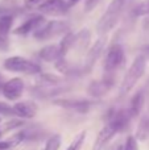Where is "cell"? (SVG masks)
Here are the masks:
<instances>
[{
  "label": "cell",
  "mask_w": 149,
  "mask_h": 150,
  "mask_svg": "<svg viewBox=\"0 0 149 150\" xmlns=\"http://www.w3.org/2000/svg\"><path fill=\"white\" fill-rule=\"evenodd\" d=\"M37 104L32 100H26V101H18L13 105V112L16 116L21 117V119H32L36 116L37 113Z\"/></svg>",
  "instance_id": "8fae6325"
},
{
  "label": "cell",
  "mask_w": 149,
  "mask_h": 150,
  "mask_svg": "<svg viewBox=\"0 0 149 150\" xmlns=\"http://www.w3.org/2000/svg\"><path fill=\"white\" fill-rule=\"evenodd\" d=\"M41 1H42V0H25V1H24V4H25L26 8H33L34 5H38Z\"/></svg>",
  "instance_id": "f1b7e54d"
},
{
  "label": "cell",
  "mask_w": 149,
  "mask_h": 150,
  "mask_svg": "<svg viewBox=\"0 0 149 150\" xmlns=\"http://www.w3.org/2000/svg\"><path fill=\"white\" fill-rule=\"evenodd\" d=\"M0 121H1V120H0ZM1 133H3V132H1V130H0V136H1Z\"/></svg>",
  "instance_id": "d6a6232c"
},
{
  "label": "cell",
  "mask_w": 149,
  "mask_h": 150,
  "mask_svg": "<svg viewBox=\"0 0 149 150\" xmlns=\"http://www.w3.org/2000/svg\"><path fill=\"white\" fill-rule=\"evenodd\" d=\"M120 150H139V144H137V138L133 136H128L124 142V145L120 146Z\"/></svg>",
  "instance_id": "603a6c76"
},
{
  "label": "cell",
  "mask_w": 149,
  "mask_h": 150,
  "mask_svg": "<svg viewBox=\"0 0 149 150\" xmlns=\"http://www.w3.org/2000/svg\"><path fill=\"white\" fill-rule=\"evenodd\" d=\"M77 1H78V0H71V4H75Z\"/></svg>",
  "instance_id": "1f68e13d"
},
{
  "label": "cell",
  "mask_w": 149,
  "mask_h": 150,
  "mask_svg": "<svg viewBox=\"0 0 149 150\" xmlns=\"http://www.w3.org/2000/svg\"><path fill=\"white\" fill-rule=\"evenodd\" d=\"M69 29V24L66 21H49L45 25H41L37 30H34V37L37 40H49L58 34L65 33Z\"/></svg>",
  "instance_id": "277c9868"
},
{
  "label": "cell",
  "mask_w": 149,
  "mask_h": 150,
  "mask_svg": "<svg viewBox=\"0 0 149 150\" xmlns=\"http://www.w3.org/2000/svg\"><path fill=\"white\" fill-rule=\"evenodd\" d=\"M0 45H1V38H0Z\"/></svg>",
  "instance_id": "836d02e7"
},
{
  "label": "cell",
  "mask_w": 149,
  "mask_h": 150,
  "mask_svg": "<svg viewBox=\"0 0 149 150\" xmlns=\"http://www.w3.org/2000/svg\"><path fill=\"white\" fill-rule=\"evenodd\" d=\"M75 41H77V34H74V33H66L65 34V37L62 38V41H61V44H60L61 55H62V58L65 57L66 53L74 46Z\"/></svg>",
  "instance_id": "ac0fdd59"
},
{
  "label": "cell",
  "mask_w": 149,
  "mask_h": 150,
  "mask_svg": "<svg viewBox=\"0 0 149 150\" xmlns=\"http://www.w3.org/2000/svg\"><path fill=\"white\" fill-rule=\"evenodd\" d=\"M86 136H87L86 130H82V132H79L78 134L74 137V140L71 141V144L69 145V148L66 149V150H79V149L82 148V145H83L84 140H86Z\"/></svg>",
  "instance_id": "44dd1931"
},
{
  "label": "cell",
  "mask_w": 149,
  "mask_h": 150,
  "mask_svg": "<svg viewBox=\"0 0 149 150\" xmlns=\"http://www.w3.org/2000/svg\"><path fill=\"white\" fill-rule=\"evenodd\" d=\"M3 84H4V83H3V80H1V76H0V88L3 87Z\"/></svg>",
  "instance_id": "4dcf8cb0"
},
{
  "label": "cell",
  "mask_w": 149,
  "mask_h": 150,
  "mask_svg": "<svg viewBox=\"0 0 149 150\" xmlns=\"http://www.w3.org/2000/svg\"><path fill=\"white\" fill-rule=\"evenodd\" d=\"M136 138L140 141H144V140H148L149 138V116L144 117V119L139 122L137 132H136Z\"/></svg>",
  "instance_id": "d6986e66"
},
{
  "label": "cell",
  "mask_w": 149,
  "mask_h": 150,
  "mask_svg": "<svg viewBox=\"0 0 149 150\" xmlns=\"http://www.w3.org/2000/svg\"><path fill=\"white\" fill-rule=\"evenodd\" d=\"M143 105H144V92L140 91L136 95L132 98L131 100V107H129V112H131L132 116H136V115L140 113Z\"/></svg>",
  "instance_id": "e0dca14e"
},
{
  "label": "cell",
  "mask_w": 149,
  "mask_h": 150,
  "mask_svg": "<svg viewBox=\"0 0 149 150\" xmlns=\"http://www.w3.org/2000/svg\"><path fill=\"white\" fill-rule=\"evenodd\" d=\"M5 70L12 71V73H21V74H38L41 73V67L37 63L32 62V61L26 59L24 57H18V55H13L4 61L3 63Z\"/></svg>",
  "instance_id": "3957f363"
},
{
  "label": "cell",
  "mask_w": 149,
  "mask_h": 150,
  "mask_svg": "<svg viewBox=\"0 0 149 150\" xmlns=\"http://www.w3.org/2000/svg\"><path fill=\"white\" fill-rule=\"evenodd\" d=\"M112 82L110 79H102V80H96V82H92L89 86V93L94 98H100L104 93H107L110 91Z\"/></svg>",
  "instance_id": "5bb4252c"
},
{
  "label": "cell",
  "mask_w": 149,
  "mask_h": 150,
  "mask_svg": "<svg viewBox=\"0 0 149 150\" xmlns=\"http://www.w3.org/2000/svg\"><path fill=\"white\" fill-rule=\"evenodd\" d=\"M131 117H132V115H131V112H129V109H119V111H115L111 113V117H110V120H108V122H110L118 132H120V130L126 129V128L128 127V122H129Z\"/></svg>",
  "instance_id": "7c38bea8"
},
{
  "label": "cell",
  "mask_w": 149,
  "mask_h": 150,
  "mask_svg": "<svg viewBox=\"0 0 149 150\" xmlns=\"http://www.w3.org/2000/svg\"><path fill=\"white\" fill-rule=\"evenodd\" d=\"M53 104L66 109H70V111H74V112L86 113V112L90 111V107L92 105V101L84 100V99H57V100H53Z\"/></svg>",
  "instance_id": "8992f818"
},
{
  "label": "cell",
  "mask_w": 149,
  "mask_h": 150,
  "mask_svg": "<svg viewBox=\"0 0 149 150\" xmlns=\"http://www.w3.org/2000/svg\"><path fill=\"white\" fill-rule=\"evenodd\" d=\"M42 79L46 80V82H49V83H58L60 82V78L54 76V75H49V74L42 75Z\"/></svg>",
  "instance_id": "83f0119b"
},
{
  "label": "cell",
  "mask_w": 149,
  "mask_h": 150,
  "mask_svg": "<svg viewBox=\"0 0 149 150\" xmlns=\"http://www.w3.org/2000/svg\"><path fill=\"white\" fill-rule=\"evenodd\" d=\"M1 92L8 100H17L24 92V82L21 78H12L1 87Z\"/></svg>",
  "instance_id": "52a82bcc"
},
{
  "label": "cell",
  "mask_w": 149,
  "mask_h": 150,
  "mask_svg": "<svg viewBox=\"0 0 149 150\" xmlns=\"http://www.w3.org/2000/svg\"><path fill=\"white\" fill-rule=\"evenodd\" d=\"M126 1L127 0H112V1L110 3L106 13L99 20V23H98V32H99L100 34L108 33V32L116 25Z\"/></svg>",
  "instance_id": "7a4b0ae2"
},
{
  "label": "cell",
  "mask_w": 149,
  "mask_h": 150,
  "mask_svg": "<svg viewBox=\"0 0 149 150\" xmlns=\"http://www.w3.org/2000/svg\"><path fill=\"white\" fill-rule=\"evenodd\" d=\"M40 57H41V59L45 61V62H57L60 58H62L60 45H49V46H45L44 49L40 52Z\"/></svg>",
  "instance_id": "9a60e30c"
},
{
  "label": "cell",
  "mask_w": 149,
  "mask_h": 150,
  "mask_svg": "<svg viewBox=\"0 0 149 150\" xmlns=\"http://www.w3.org/2000/svg\"><path fill=\"white\" fill-rule=\"evenodd\" d=\"M24 124V121H20V120H12V121H8V122H5V125H4V128H3V130H12V129H15V128H18V127H21V125Z\"/></svg>",
  "instance_id": "484cf974"
},
{
  "label": "cell",
  "mask_w": 149,
  "mask_h": 150,
  "mask_svg": "<svg viewBox=\"0 0 149 150\" xmlns=\"http://www.w3.org/2000/svg\"><path fill=\"white\" fill-rule=\"evenodd\" d=\"M145 65H147V59L144 55H139L133 59L132 65L129 66L128 71L124 75V79L120 84V96H124L135 87V84L137 83V80L144 75L145 73Z\"/></svg>",
  "instance_id": "6da1fadb"
},
{
  "label": "cell",
  "mask_w": 149,
  "mask_h": 150,
  "mask_svg": "<svg viewBox=\"0 0 149 150\" xmlns=\"http://www.w3.org/2000/svg\"><path fill=\"white\" fill-rule=\"evenodd\" d=\"M61 146V136L60 134H53L45 144L44 150H58Z\"/></svg>",
  "instance_id": "7402d4cb"
},
{
  "label": "cell",
  "mask_w": 149,
  "mask_h": 150,
  "mask_svg": "<svg viewBox=\"0 0 149 150\" xmlns=\"http://www.w3.org/2000/svg\"><path fill=\"white\" fill-rule=\"evenodd\" d=\"M0 115H3V116H11V115H15V112H13V107L8 105L7 103L0 101Z\"/></svg>",
  "instance_id": "d4e9b609"
},
{
  "label": "cell",
  "mask_w": 149,
  "mask_h": 150,
  "mask_svg": "<svg viewBox=\"0 0 149 150\" xmlns=\"http://www.w3.org/2000/svg\"><path fill=\"white\" fill-rule=\"evenodd\" d=\"M67 8L69 5L63 0H46L38 5V11L45 15H63Z\"/></svg>",
  "instance_id": "9c48e42d"
},
{
  "label": "cell",
  "mask_w": 149,
  "mask_h": 150,
  "mask_svg": "<svg viewBox=\"0 0 149 150\" xmlns=\"http://www.w3.org/2000/svg\"><path fill=\"white\" fill-rule=\"evenodd\" d=\"M98 3H99V0H86V5H84L86 12H90L91 9H94V8L96 7Z\"/></svg>",
  "instance_id": "4316f807"
},
{
  "label": "cell",
  "mask_w": 149,
  "mask_h": 150,
  "mask_svg": "<svg viewBox=\"0 0 149 150\" xmlns=\"http://www.w3.org/2000/svg\"><path fill=\"white\" fill-rule=\"evenodd\" d=\"M106 45V38L100 37L87 52V55L84 58V63H83V73H90L94 67L95 62L98 61V58L100 57V53L103 52V47Z\"/></svg>",
  "instance_id": "ba28073f"
},
{
  "label": "cell",
  "mask_w": 149,
  "mask_h": 150,
  "mask_svg": "<svg viewBox=\"0 0 149 150\" xmlns=\"http://www.w3.org/2000/svg\"><path fill=\"white\" fill-rule=\"evenodd\" d=\"M26 138V132H17L13 136H11L9 138L4 141H0V150H8L13 149L16 146H18Z\"/></svg>",
  "instance_id": "2e32d148"
},
{
  "label": "cell",
  "mask_w": 149,
  "mask_h": 150,
  "mask_svg": "<svg viewBox=\"0 0 149 150\" xmlns=\"http://www.w3.org/2000/svg\"><path fill=\"white\" fill-rule=\"evenodd\" d=\"M118 133V130L112 127V125L108 122L107 125L100 129V132L98 133V137L94 142V146H92V150H103L107 146V144L112 140V137Z\"/></svg>",
  "instance_id": "30bf717a"
},
{
  "label": "cell",
  "mask_w": 149,
  "mask_h": 150,
  "mask_svg": "<svg viewBox=\"0 0 149 150\" xmlns=\"http://www.w3.org/2000/svg\"><path fill=\"white\" fill-rule=\"evenodd\" d=\"M141 54L144 55L145 58L149 57V45H145V46H143V49H141Z\"/></svg>",
  "instance_id": "f546056e"
},
{
  "label": "cell",
  "mask_w": 149,
  "mask_h": 150,
  "mask_svg": "<svg viewBox=\"0 0 149 150\" xmlns=\"http://www.w3.org/2000/svg\"><path fill=\"white\" fill-rule=\"evenodd\" d=\"M44 21H45L44 16H33V17L28 18L24 24H21L20 26H17V28L13 30V33L17 34V36H26V34H29L31 32L37 30V29L44 24Z\"/></svg>",
  "instance_id": "4fadbf2b"
},
{
  "label": "cell",
  "mask_w": 149,
  "mask_h": 150,
  "mask_svg": "<svg viewBox=\"0 0 149 150\" xmlns=\"http://www.w3.org/2000/svg\"><path fill=\"white\" fill-rule=\"evenodd\" d=\"M124 61V50L120 45H112L108 49L104 59V70L106 73L115 71Z\"/></svg>",
  "instance_id": "5b68a950"
},
{
  "label": "cell",
  "mask_w": 149,
  "mask_h": 150,
  "mask_svg": "<svg viewBox=\"0 0 149 150\" xmlns=\"http://www.w3.org/2000/svg\"><path fill=\"white\" fill-rule=\"evenodd\" d=\"M135 16H145L149 15V0H144L139 5H136V8L133 9Z\"/></svg>",
  "instance_id": "cb8c5ba5"
},
{
  "label": "cell",
  "mask_w": 149,
  "mask_h": 150,
  "mask_svg": "<svg viewBox=\"0 0 149 150\" xmlns=\"http://www.w3.org/2000/svg\"><path fill=\"white\" fill-rule=\"evenodd\" d=\"M13 24V17L12 16H3L0 17V38L4 40L8 36L11 30V26Z\"/></svg>",
  "instance_id": "ffe728a7"
}]
</instances>
